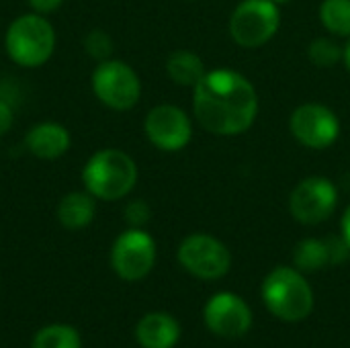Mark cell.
Masks as SVG:
<instances>
[{
    "instance_id": "6da1fadb",
    "label": "cell",
    "mask_w": 350,
    "mask_h": 348,
    "mask_svg": "<svg viewBox=\"0 0 350 348\" xmlns=\"http://www.w3.org/2000/svg\"><path fill=\"white\" fill-rule=\"evenodd\" d=\"M193 111L203 129L213 135H240L258 115V94L248 78L234 70H213L193 88Z\"/></svg>"
},
{
    "instance_id": "7a4b0ae2",
    "label": "cell",
    "mask_w": 350,
    "mask_h": 348,
    "mask_svg": "<svg viewBox=\"0 0 350 348\" xmlns=\"http://www.w3.org/2000/svg\"><path fill=\"white\" fill-rule=\"evenodd\" d=\"M82 183L96 201H119L135 189L137 164L119 148H103L86 160Z\"/></svg>"
},
{
    "instance_id": "3957f363",
    "label": "cell",
    "mask_w": 350,
    "mask_h": 348,
    "mask_svg": "<svg viewBox=\"0 0 350 348\" xmlns=\"http://www.w3.org/2000/svg\"><path fill=\"white\" fill-rule=\"evenodd\" d=\"M55 29L45 14L25 12L4 33V51L21 68H41L55 51Z\"/></svg>"
},
{
    "instance_id": "277c9868",
    "label": "cell",
    "mask_w": 350,
    "mask_h": 348,
    "mask_svg": "<svg viewBox=\"0 0 350 348\" xmlns=\"http://www.w3.org/2000/svg\"><path fill=\"white\" fill-rule=\"evenodd\" d=\"M262 302L283 322H301L314 310V293L297 269L277 267L262 283Z\"/></svg>"
},
{
    "instance_id": "5b68a950",
    "label": "cell",
    "mask_w": 350,
    "mask_h": 348,
    "mask_svg": "<svg viewBox=\"0 0 350 348\" xmlns=\"http://www.w3.org/2000/svg\"><path fill=\"white\" fill-rule=\"evenodd\" d=\"M94 96L113 111H129L142 98V80L137 72L121 59L98 62L90 76Z\"/></svg>"
},
{
    "instance_id": "8992f818",
    "label": "cell",
    "mask_w": 350,
    "mask_h": 348,
    "mask_svg": "<svg viewBox=\"0 0 350 348\" xmlns=\"http://www.w3.org/2000/svg\"><path fill=\"white\" fill-rule=\"evenodd\" d=\"M281 27V10L273 0H242L230 16V35L242 47H260Z\"/></svg>"
},
{
    "instance_id": "52a82bcc",
    "label": "cell",
    "mask_w": 350,
    "mask_h": 348,
    "mask_svg": "<svg viewBox=\"0 0 350 348\" xmlns=\"http://www.w3.org/2000/svg\"><path fill=\"white\" fill-rule=\"evenodd\" d=\"M156 265V242L142 228H129L117 236L111 248V267L123 281L146 279Z\"/></svg>"
},
{
    "instance_id": "ba28073f",
    "label": "cell",
    "mask_w": 350,
    "mask_h": 348,
    "mask_svg": "<svg viewBox=\"0 0 350 348\" xmlns=\"http://www.w3.org/2000/svg\"><path fill=\"white\" fill-rule=\"evenodd\" d=\"M176 256L185 271L203 281L221 279L232 267V254L226 244L209 234L187 236L180 242Z\"/></svg>"
},
{
    "instance_id": "9c48e42d",
    "label": "cell",
    "mask_w": 350,
    "mask_h": 348,
    "mask_svg": "<svg viewBox=\"0 0 350 348\" xmlns=\"http://www.w3.org/2000/svg\"><path fill=\"white\" fill-rule=\"evenodd\" d=\"M338 203V191L334 183L326 176L304 178L291 193L289 209L295 222L306 226H316L326 222Z\"/></svg>"
},
{
    "instance_id": "30bf717a",
    "label": "cell",
    "mask_w": 350,
    "mask_h": 348,
    "mask_svg": "<svg viewBox=\"0 0 350 348\" xmlns=\"http://www.w3.org/2000/svg\"><path fill=\"white\" fill-rule=\"evenodd\" d=\"M293 137L310 150H326L340 135V121L332 109L318 103L297 107L289 121Z\"/></svg>"
},
{
    "instance_id": "8fae6325",
    "label": "cell",
    "mask_w": 350,
    "mask_h": 348,
    "mask_svg": "<svg viewBox=\"0 0 350 348\" xmlns=\"http://www.w3.org/2000/svg\"><path fill=\"white\" fill-rule=\"evenodd\" d=\"M146 137L162 152H180L193 137L189 115L174 105H158L150 109L144 121Z\"/></svg>"
},
{
    "instance_id": "7c38bea8",
    "label": "cell",
    "mask_w": 350,
    "mask_h": 348,
    "mask_svg": "<svg viewBox=\"0 0 350 348\" xmlns=\"http://www.w3.org/2000/svg\"><path fill=\"white\" fill-rule=\"evenodd\" d=\"M207 328L221 338H240L252 326V312L246 302L234 293L213 295L203 312Z\"/></svg>"
},
{
    "instance_id": "4fadbf2b",
    "label": "cell",
    "mask_w": 350,
    "mask_h": 348,
    "mask_svg": "<svg viewBox=\"0 0 350 348\" xmlns=\"http://www.w3.org/2000/svg\"><path fill=\"white\" fill-rule=\"evenodd\" d=\"M25 146L39 160H57L68 154L72 135L57 121H39L25 133Z\"/></svg>"
},
{
    "instance_id": "5bb4252c",
    "label": "cell",
    "mask_w": 350,
    "mask_h": 348,
    "mask_svg": "<svg viewBox=\"0 0 350 348\" xmlns=\"http://www.w3.org/2000/svg\"><path fill=\"white\" fill-rule=\"evenodd\" d=\"M135 338L142 348H174L180 338V326L172 316L152 312L137 322Z\"/></svg>"
},
{
    "instance_id": "9a60e30c",
    "label": "cell",
    "mask_w": 350,
    "mask_h": 348,
    "mask_svg": "<svg viewBox=\"0 0 350 348\" xmlns=\"http://www.w3.org/2000/svg\"><path fill=\"white\" fill-rule=\"evenodd\" d=\"M96 215V199L84 191H70L64 195L55 207V217L62 228L70 232H78L88 228Z\"/></svg>"
},
{
    "instance_id": "2e32d148",
    "label": "cell",
    "mask_w": 350,
    "mask_h": 348,
    "mask_svg": "<svg viewBox=\"0 0 350 348\" xmlns=\"http://www.w3.org/2000/svg\"><path fill=\"white\" fill-rule=\"evenodd\" d=\"M166 74L174 84L195 88L197 82L205 76V64L195 51L176 49L166 59Z\"/></svg>"
},
{
    "instance_id": "e0dca14e",
    "label": "cell",
    "mask_w": 350,
    "mask_h": 348,
    "mask_svg": "<svg viewBox=\"0 0 350 348\" xmlns=\"http://www.w3.org/2000/svg\"><path fill=\"white\" fill-rule=\"evenodd\" d=\"M293 260H295L297 271L314 273V271L324 269V267L330 263V252H328L326 240H316V238L301 240V242L295 246Z\"/></svg>"
},
{
    "instance_id": "ac0fdd59",
    "label": "cell",
    "mask_w": 350,
    "mask_h": 348,
    "mask_svg": "<svg viewBox=\"0 0 350 348\" xmlns=\"http://www.w3.org/2000/svg\"><path fill=\"white\" fill-rule=\"evenodd\" d=\"M31 348H82V338L74 326L49 324L35 334Z\"/></svg>"
},
{
    "instance_id": "d6986e66",
    "label": "cell",
    "mask_w": 350,
    "mask_h": 348,
    "mask_svg": "<svg viewBox=\"0 0 350 348\" xmlns=\"http://www.w3.org/2000/svg\"><path fill=\"white\" fill-rule=\"evenodd\" d=\"M320 18L332 35L350 37V0H324Z\"/></svg>"
},
{
    "instance_id": "ffe728a7",
    "label": "cell",
    "mask_w": 350,
    "mask_h": 348,
    "mask_svg": "<svg viewBox=\"0 0 350 348\" xmlns=\"http://www.w3.org/2000/svg\"><path fill=\"white\" fill-rule=\"evenodd\" d=\"M308 55L312 59L314 66L318 68H330L334 66L338 59H342V49L338 47V43H334L328 37H318L310 43Z\"/></svg>"
},
{
    "instance_id": "44dd1931",
    "label": "cell",
    "mask_w": 350,
    "mask_h": 348,
    "mask_svg": "<svg viewBox=\"0 0 350 348\" xmlns=\"http://www.w3.org/2000/svg\"><path fill=\"white\" fill-rule=\"evenodd\" d=\"M82 45H84L86 55L92 57V59H96V62L109 59L111 53H113V47H115L111 35H109L107 31H103V29H92V31H88L86 37H84V41H82Z\"/></svg>"
},
{
    "instance_id": "7402d4cb",
    "label": "cell",
    "mask_w": 350,
    "mask_h": 348,
    "mask_svg": "<svg viewBox=\"0 0 350 348\" xmlns=\"http://www.w3.org/2000/svg\"><path fill=\"white\" fill-rule=\"evenodd\" d=\"M152 217L150 205L142 199H133L125 205V222L131 228H144Z\"/></svg>"
},
{
    "instance_id": "603a6c76",
    "label": "cell",
    "mask_w": 350,
    "mask_h": 348,
    "mask_svg": "<svg viewBox=\"0 0 350 348\" xmlns=\"http://www.w3.org/2000/svg\"><path fill=\"white\" fill-rule=\"evenodd\" d=\"M326 244H328V252H330V263L338 265V263L347 260V256H349L350 252V246L347 244L345 238H328Z\"/></svg>"
},
{
    "instance_id": "cb8c5ba5",
    "label": "cell",
    "mask_w": 350,
    "mask_h": 348,
    "mask_svg": "<svg viewBox=\"0 0 350 348\" xmlns=\"http://www.w3.org/2000/svg\"><path fill=\"white\" fill-rule=\"evenodd\" d=\"M29 2V8L33 10V12H37V14H51V12H55L62 4H64V0H27Z\"/></svg>"
},
{
    "instance_id": "d4e9b609",
    "label": "cell",
    "mask_w": 350,
    "mask_h": 348,
    "mask_svg": "<svg viewBox=\"0 0 350 348\" xmlns=\"http://www.w3.org/2000/svg\"><path fill=\"white\" fill-rule=\"evenodd\" d=\"M12 123H14V111L6 101L0 98V137L10 131Z\"/></svg>"
},
{
    "instance_id": "484cf974",
    "label": "cell",
    "mask_w": 350,
    "mask_h": 348,
    "mask_svg": "<svg viewBox=\"0 0 350 348\" xmlns=\"http://www.w3.org/2000/svg\"><path fill=\"white\" fill-rule=\"evenodd\" d=\"M342 238L347 240V244L350 246V205L349 209L345 211V217H342Z\"/></svg>"
},
{
    "instance_id": "4316f807",
    "label": "cell",
    "mask_w": 350,
    "mask_h": 348,
    "mask_svg": "<svg viewBox=\"0 0 350 348\" xmlns=\"http://www.w3.org/2000/svg\"><path fill=\"white\" fill-rule=\"evenodd\" d=\"M342 59H345V64H347V70L350 72V41H349V45L342 49Z\"/></svg>"
},
{
    "instance_id": "83f0119b",
    "label": "cell",
    "mask_w": 350,
    "mask_h": 348,
    "mask_svg": "<svg viewBox=\"0 0 350 348\" xmlns=\"http://www.w3.org/2000/svg\"><path fill=\"white\" fill-rule=\"evenodd\" d=\"M273 2H277V4H285V2H289V0H273Z\"/></svg>"
}]
</instances>
